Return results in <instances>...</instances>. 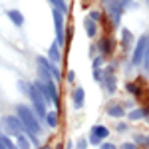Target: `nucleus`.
I'll return each instance as SVG.
<instances>
[{
    "mask_svg": "<svg viewBox=\"0 0 149 149\" xmlns=\"http://www.w3.org/2000/svg\"><path fill=\"white\" fill-rule=\"evenodd\" d=\"M18 119L22 121L24 129H26L28 137L34 141V145H40V141H38V135H40V123H38V119H36L34 111L28 109L26 105H18Z\"/></svg>",
    "mask_w": 149,
    "mask_h": 149,
    "instance_id": "obj_1",
    "label": "nucleus"
},
{
    "mask_svg": "<svg viewBox=\"0 0 149 149\" xmlns=\"http://www.w3.org/2000/svg\"><path fill=\"white\" fill-rule=\"evenodd\" d=\"M30 100H32V105H34L36 113L40 115V117H46V115H48V109H46V100H48V97L36 88L34 84L30 86Z\"/></svg>",
    "mask_w": 149,
    "mask_h": 149,
    "instance_id": "obj_2",
    "label": "nucleus"
},
{
    "mask_svg": "<svg viewBox=\"0 0 149 149\" xmlns=\"http://www.w3.org/2000/svg\"><path fill=\"white\" fill-rule=\"evenodd\" d=\"M54 26H56V44L58 46H66V38H64V12H60L58 8H54Z\"/></svg>",
    "mask_w": 149,
    "mask_h": 149,
    "instance_id": "obj_3",
    "label": "nucleus"
},
{
    "mask_svg": "<svg viewBox=\"0 0 149 149\" xmlns=\"http://www.w3.org/2000/svg\"><path fill=\"white\" fill-rule=\"evenodd\" d=\"M145 50H147V36H141L135 44V50H133V56H131V64L133 66H139L145 58Z\"/></svg>",
    "mask_w": 149,
    "mask_h": 149,
    "instance_id": "obj_4",
    "label": "nucleus"
},
{
    "mask_svg": "<svg viewBox=\"0 0 149 149\" xmlns=\"http://www.w3.org/2000/svg\"><path fill=\"white\" fill-rule=\"evenodd\" d=\"M4 125H6V129L10 131L12 135H20V129H22V121L18 119V117H12V115H6L4 117Z\"/></svg>",
    "mask_w": 149,
    "mask_h": 149,
    "instance_id": "obj_5",
    "label": "nucleus"
},
{
    "mask_svg": "<svg viewBox=\"0 0 149 149\" xmlns=\"http://www.w3.org/2000/svg\"><path fill=\"white\" fill-rule=\"evenodd\" d=\"M133 40H135L133 34H131L127 28H123V30H121V44H123V50H129L131 44H133Z\"/></svg>",
    "mask_w": 149,
    "mask_h": 149,
    "instance_id": "obj_6",
    "label": "nucleus"
},
{
    "mask_svg": "<svg viewBox=\"0 0 149 149\" xmlns=\"http://www.w3.org/2000/svg\"><path fill=\"white\" fill-rule=\"evenodd\" d=\"M92 135H95V137H100V139H105L107 135H109V129L103 127V125H93L92 127Z\"/></svg>",
    "mask_w": 149,
    "mask_h": 149,
    "instance_id": "obj_7",
    "label": "nucleus"
},
{
    "mask_svg": "<svg viewBox=\"0 0 149 149\" xmlns=\"http://www.w3.org/2000/svg\"><path fill=\"white\" fill-rule=\"evenodd\" d=\"M50 60H52V64H60L62 54H60V46L58 44H52L50 46Z\"/></svg>",
    "mask_w": 149,
    "mask_h": 149,
    "instance_id": "obj_8",
    "label": "nucleus"
},
{
    "mask_svg": "<svg viewBox=\"0 0 149 149\" xmlns=\"http://www.w3.org/2000/svg\"><path fill=\"white\" fill-rule=\"evenodd\" d=\"M84 24H86V34L90 36V38H93V36L97 34V26H95V22H92L90 18H86Z\"/></svg>",
    "mask_w": 149,
    "mask_h": 149,
    "instance_id": "obj_9",
    "label": "nucleus"
},
{
    "mask_svg": "<svg viewBox=\"0 0 149 149\" xmlns=\"http://www.w3.org/2000/svg\"><path fill=\"white\" fill-rule=\"evenodd\" d=\"M8 18H10L16 26H22V24H24V16L18 10H8Z\"/></svg>",
    "mask_w": 149,
    "mask_h": 149,
    "instance_id": "obj_10",
    "label": "nucleus"
},
{
    "mask_svg": "<svg viewBox=\"0 0 149 149\" xmlns=\"http://www.w3.org/2000/svg\"><path fill=\"white\" fill-rule=\"evenodd\" d=\"M84 95H86V93H84V90H81V88H78V90L74 92V105H76L78 109L84 105Z\"/></svg>",
    "mask_w": 149,
    "mask_h": 149,
    "instance_id": "obj_11",
    "label": "nucleus"
},
{
    "mask_svg": "<svg viewBox=\"0 0 149 149\" xmlns=\"http://www.w3.org/2000/svg\"><path fill=\"white\" fill-rule=\"evenodd\" d=\"M107 115H111V117H123V107L121 105H111V107H107Z\"/></svg>",
    "mask_w": 149,
    "mask_h": 149,
    "instance_id": "obj_12",
    "label": "nucleus"
},
{
    "mask_svg": "<svg viewBox=\"0 0 149 149\" xmlns=\"http://www.w3.org/2000/svg\"><path fill=\"white\" fill-rule=\"evenodd\" d=\"M105 90H107L109 93L115 92V76H111V74L105 76Z\"/></svg>",
    "mask_w": 149,
    "mask_h": 149,
    "instance_id": "obj_13",
    "label": "nucleus"
},
{
    "mask_svg": "<svg viewBox=\"0 0 149 149\" xmlns=\"http://www.w3.org/2000/svg\"><path fill=\"white\" fill-rule=\"evenodd\" d=\"M16 141H18V149H30L28 137H24L22 133H20V135H16Z\"/></svg>",
    "mask_w": 149,
    "mask_h": 149,
    "instance_id": "obj_14",
    "label": "nucleus"
},
{
    "mask_svg": "<svg viewBox=\"0 0 149 149\" xmlns=\"http://www.w3.org/2000/svg\"><path fill=\"white\" fill-rule=\"evenodd\" d=\"M46 123L50 127H56L58 125V115L54 113V111H48V115H46Z\"/></svg>",
    "mask_w": 149,
    "mask_h": 149,
    "instance_id": "obj_15",
    "label": "nucleus"
},
{
    "mask_svg": "<svg viewBox=\"0 0 149 149\" xmlns=\"http://www.w3.org/2000/svg\"><path fill=\"white\" fill-rule=\"evenodd\" d=\"M50 2H52V4H54V8H58L60 12H64V14L68 12V6H66V2H64V0H50Z\"/></svg>",
    "mask_w": 149,
    "mask_h": 149,
    "instance_id": "obj_16",
    "label": "nucleus"
},
{
    "mask_svg": "<svg viewBox=\"0 0 149 149\" xmlns=\"http://www.w3.org/2000/svg\"><path fill=\"white\" fill-rule=\"evenodd\" d=\"M145 115V109H133V111H129V119H141Z\"/></svg>",
    "mask_w": 149,
    "mask_h": 149,
    "instance_id": "obj_17",
    "label": "nucleus"
},
{
    "mask_svg": "<svg viewBox=\"0 0 149 149\" xmlns=\"http://www.w3.org/2000/svg\"><path fill=\"white\" fill-rule=\"evenodd\" d=\"M100 46H102V52H111V46H113V42L107 38V40H103Z\"/></svg>",
    "mask_w": 149,
    "mask_h": 149,
    "instance_id": "obj_18",
    "label": "nucleus"
},
{
    "mask_svg": "<svg viewBox=\"0 0 149 149\" xmlns=\"http://www.w3.org/2000/svg\"><path fill=\"white\" fill-rule=\"evenodd\" d=\"M125 90H127L129 93H133V95H139V93H141V90H139L135 84H127V86H125Z\"/></svg>",
    "mask_w": 149,
    "mask_h": 149,
    "instance_id": "obj_19",
    "label": "nucleus"
},
{
    "mask_svg": "<svg viewBox=\"0 0 149 149\" xmlns=\"http://www.w3.org/2000/svg\"><path fill=\"white\" fill-rule=\"evenodd\" d=\"M0 141H2V145H4L6 149H18V145H14L8 137H0Z\"/></svg>",
    "mask_w": 149,
    "mask_h": 149,
    "instance_id": "obj_20",
    "label": "nucleus"
},
{
    "mask_svg": "<svg viewBox=\"0 0 149 149\" xmlns=\"http://www.w3.org/2000/svg\"><path fill=\"white\" fill-rule=\"evenodd\" d=\"M143 68L149 72V36H147V50H145V58H143Z\"/></svg>",
    "mask_w": 149,
    "mask_h": 149,
    "instance_id": "obj_21",
    "label": "nucleus"
},
{
    "mask_svg": "<svg viewBox=\"0 0 149 149\" xmlns=\"http://www.w3.org/2000/svg\"><path fill=\"white\" fill-rule=\"evenodd\" d=\"M90 143H92V145H100V143H102V139H100V137H95V135H92V133H90Z\"/></svg>",
    "mask_w": 149,
    "mask_h": 149,
    "instance_id": "obj_22",
    "label": "nucleus"
},
{
    "mask_svg": "<svg viewBox=\"0 0 149 149\" xmlns=\"http://www.w3.org/2000/svg\"><path fill=\"white\" fill-rule=\"evenodd\" d=\"M121 149H137V145H135V143H123Z\"/></svg>",
    "mask_w": 149,
    "mask_h": 149,
    "instance_id": "obj_23",
    "label": "nucleus"
},
{
    "mask_svg": "<svg viewBox=\"0 0 149 149\" xmlns=\"http://www.w3.org/2000/svg\"><path fill=\"white\" fill-rule=\"evenodd\" d=\"M90 20L97 22V20H100V12H92V14H90Z\"/></svg>",
    "mask_w": 149,
    "mask_h": 149,
    "instance_id": "obj_24",
    "label": "nucleus"
},
{
    "mask_svg": "<svg viewBox=\"0 0 149 149\" xmlns=\"http://www.w3.org/2000/svg\"><path fill=\"white\" fill-rule=\"evenodd\" d=\"M100 66H102V58H95V60H93V68L97 70Z\"/></svg>",
    "mask_w": 149,
    "mask_h": 149,
    "instance_id": "obj_25",
    "label": "nucleus"
},
{
    "mask_svg": "<svg viewBox=\"0 0 149 149\" xmlns=\"http://www.w3.org/2000/svg\"><path fill=\"white\" fill-rule=\"evenodd\" d=\"M76 80V74L74 72H68V81H74Z\"/></svg>",
    "mask_w": 149,
    "mask_h": 149,
    "instance_id": "obj_26",
    "label": "nucleus"
},
{
    "mask_svg": "<svg viewBox=\"0 0 149 149\" xmlns=\"http://www.w3.org/2000/svg\"><path fill=\"white\" fill-rule=\"evenodd\" d=\"M102 149H115V145H111V143H103Z\"/></svg>",
    "mask_w": 149,
    "mask_h": 149,
    "instance_id": "obj_27",
    "label": "nucleus"
},
{
    "mask_svg": "<svg viewBox=\"0 0 149 149\" xmlns=\"http://www.w3.org/2000/svg\"><path fill=\"white\" fill-rule=\"evenodd\" d=\"M93 76H95V80H102V72H100V70H95Z\"/></svg>",
    "mask_w": 149,
    "mask_h": 149,
    "instance_id": "obj_28",
    "label": "nucleus"
},
{
    "mask_svg": "<svg viewBox=\"0 0 149 149\" xmlns=\"http://www.w3.org/2000/svg\"><path fill=\"white\" fill-rule=\"evenodd\" d=\"M88 147V143H86V141H80V143H78V149H86Z\"/></svg>",
    "mask_w": 149,
    "mask_h": 149,
    "instance_id": "obj_29",
    "label": "nucleus"
},
{
    "mask_svg": "<svg viewBox=\"0 0 149 149\" xmlns=\"http://www.w3.org/2000/svg\"><path fill=\"white\" fill-rule=\"evenodd\" d=\"M127 129V125H123V123H119V125H117V131H125Z\"/></svg>",
    "mask_w": 149,
    "mask_h": 149,
    "instance_id": "obj_30",
    "label": "nucleus"
},
{
    "mask_svg": "<svg viewBox=\"0 0 149 149\" xmlns=\"http://www.w3.org/2000/svg\"><path fill=\"white\" fill-rule=\"evenodd\" d=\"M139 139H143V143H145V145L149 147V137H139Z\"/></svg>",
    "mask_w": 149,
    "mask_h": 149,
    "instance_id": "obj_31",
    "label": "nucleus"
},
{
    "mask_svg": "<svg viewBox=\"0 0 149 149\" xmlns=\"http://www.w3.org/2000/svg\"><path fill=\"white\" fill-rule=\"evenodd\" d=\"M131 2H133V0H123V4H125V6H127V4H131Z\"/></svg>",
    "mask_w": 149,
    "mask_h": 149,
    "instance_id": "obj_32",
    "label": "nucleus"
},
{
    "mask_svg": "<svg viewBox=\"0 0 149 149\" xmlns=\"http://www.w3.org/2000/svg\"><path fill=\"white\" fill-rule=\"evenodd\" d=\"M147 6H149V0H147Z\"/></svg>",
    "mask_w": 149,
    "mask_h": 149,
    "instance_id": "obj_33",
    "label": "nucleus"
},
{
    "mask_svg": "<svg viewBox=\"0 0 149 149\" xmlns=\"http://www.w3.org/2000/svg\"><path fill=\"white\" fill-rule=\"evenodd\" d=\"M44 149H50V147H44Z\"/></svg>",
    "mask_w": 149,
    "mask_h": 149,
    "instance_id": "obj_34",
    "label": "nucleus"
},
{
    "mask_svg": "<svg viewBox=\"0 0 149 149\" xmlns=\"http://www.w3.org/2000/svg\"><path fill=\"white\" fill-rule=\"evenodd\" d=\"M105 2H107V0H105Z\"/></svg>",
    "mask_w": 149,
    "mask_h": 149,
    "instance_id": "obj_35",
    "label": "nucleus"
}]
</instances>
